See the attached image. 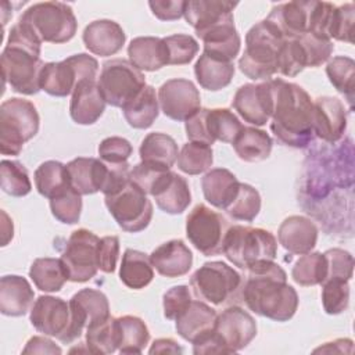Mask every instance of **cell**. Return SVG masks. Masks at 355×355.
Segmentation results:
<instances>
[{"mask_svg":"<svg viewBox=\"0 0 355 355\" xmlns=\"http://www.w3.org/2000/svg\"><path fill=\"white\" fill-rule=\"evenodd\" d=\"M243 284L241 301L254 313L275 322L290 320L298 308V294L287 283L284 269L275 261L259 262L250 269Z\"/></svg>","mask_w":355,"mask_h":355,"instance_id":"cell-1","label":"cell"},{"mask_svg":"<svg viewBox=\"0 0 355 355\" xmlns=\"http://www.w3.org/2000/svg\"><path fill=\"white\" fill-rule=\"evenodd\" d=\"M273 111L270 130L276 139L288 147H306L313 133V101L300 86L283 79H270Z\"/></svg>","mask_w":355,"mask_h":355,"instance_id":"cell-2","label":"cell"},{"mask_svg":"<svg viewBox=\"0 0 355 355\" xmlns=\"http://www.w3.org/2000/svg\"><path fill=\"white\" fill-rule=\"evenodd\" d=\"M42 40L25 22L18 21L10 31L0 62L4 83L19 94L39 93L40 73L44 62L40 60Z\"/></svg>","mask_w":355,"mask_h":355,"instance_id":"cell-3","label":"cell"},{"mask_svg":"<svg viewBox=\"0 0 355 355\" xmlns=\"http://www.w3.org/2000/svg\"><path fill=\"white\" fill-rule=\"evenodd\" d=\"M284 40L266 19L252 25L245 35V50L239 60L240 71L252 80H270L277 72V54Z\"/></svg>","mask_w":355,"mask_h":355,"instance_id":"cell-4","label":"cell"},{"mask_svg":"<svg viewBox=\"0 0 355 355\" xmlns=\"http://www.w3.org/2000/svg\"><path fill=\"white\" fill-rule=\"evenodd\" d=\"M222 254L234 266L247 270L259 262L275 261L277 241L269 230L233 225L226 232Z\"/></svg>","mask_w":355,"mask_h":355,"instance_id":"cell-5","label":"cell"},{"mask_svg":"<svg viewBox=\"0 0 355 355\" xmlns=\"http://www.w3.org/2000/svg\"><path fill=\"white\" fill-rule=\"evenodd\" d=\"M40 118L33 103L12 97L0 105V151L3 155H19L24 144L39 132Z\"/></svg>","mask_w":355,"mask_h":355,"instance_id":"cell-6","label":"cell"},{"mask_svg":"<svg viewBox=\"0 0 355 355\" xmlns=\"http://www.w3.org/2000/svg\"><path fill=\"white\" fill-rule=\"evenodd\" d=\"M241 275L222 261L202 263L190 277L194 295L214 305H226L241 301Z\"/></svg>","mask_w":355,"mask_h":355,"instance_id":"cell-7","label":"cell"},{"mask_svg":"<svg viewBox=\"0 0 355 355\" xmlns=\"http://www.w3.org/2000/svg\"><path fill=\"white\" fill-rule=\"evenodd\" d=\"M18 21L29 25L42 43H67L75 36L78 29L73 10L61 1L36 3L28 7Z\"/></svg>","mask_w":355,"mask_h":355,"instance_id":"cell-8","label":"cell"},{"mask_svg":"<svg viewBox=\"0 0 355 355\" xmlns=\"http://www.w3.org/2000/svg\"><path fill=\"white\" fill-rule=\"evenodd\" d=\"M97 71V60L85 53L58 62H47L40 73V89L54 97H67L82 80L96 79Z\"/></svg>","mask_w":355,"mask_h":355,"instance_id":"cell-9","label":"cell"},{"mask_svg":"<svg viewBox=\"0 0 355 355\" xmlns=\"http://www.w3.org/2000/svg\"><path fill=\"white\" fill-rule=\"evenodd\" d=\"M104 201L118 226L128 233H139L151 222L153 204L130 179L115 193L104 196Z\"/></svg>","mask_w":355,"mask_h":355,"instance_id":"cell-10","label":"cell"},{"mask_svg":"<svg viewBox=\"0 0 355 355\" xmlns=\"http://www.w3.org/2000/svg\"><path fill=\"white\" fill-rule=\"evenodd\" d=\"M97 83L105 103L122 108L143 90L146 76L130 61L114 58L103 64Z\"/></svg>","mask_w":355,"mask_h":355,"instance_id":"cell-11","label":"cell"},{"mask_svg":"<svg viewBox=\"0 0 355 355\" xmlns=\"http://www.w3.org/2000/svg\"><path fill=\"white\" fill-rule=\"evenodd\" d=\"M189 141L212 146L216 140L233 143L243 125L227 108H201L184 122Z\"/></svg>","mask_w":355,"mask_h":355,"instance_id":"cell-12","label":"cell"},{"mask_svg":"<svg viewBox=\"0 0 355 355\" xmlns=\"http://www.w3.org/2000/svg\"><path fill=\"white\" fill-rule=\"evenodd\" d=\"M230 227L227 219L204 204L196 205L186 219V236L189 241L205 257L219 255L223 240Z\"/></svg>","mask_w":355,"mask_h":355,"instance_id":"cell-13","label":"cell"},{"mask_svg":"<svg viewBox=\"0 0 355 355\" xmlns=\"http://www.w3.org/2000/svg\"><path fill=\"white\" fill-rule=\"evenodd\" d=\"M98 243L100 237L87 229L72 232L60 258L69 282L85 283L97 275Z\"/></svg>","mask_w":355,"mask_h":355,"instance_id":"cell-14","label":"cell"},{"mask_svg":"<svg viewBox=\"0 0 355 355\" xmlns=\"http://www.w3.org/2000/svg\"><path fill=\"white\" fill-rule=\"evenodd\" d=\"M68 302L71 320L68 330L61 340L64 344L73 343L92 323L111 316L108 298L100 290L82 288L75 293Z\"/></svg>","mask_w":355,"mask_h":355,"instance_id":"cell-15","label":"cell"},{"mask_svg":"<svg viewBox=\"0 0 355 355\" xmlns=\"http://www.w3.org/2000/svg\"><path fill=\"white\" fill-rule=\"evenodd\" d=\"M214 331L222 343L225 354H234L245 348L255 338L257 322L247 311L232 305L216 315Z\"/></svg>","mask_w":355,"mask_h":355,"instance_id":"cell-16","label":"cell"},{"mask_svg":"<svg viewBox=\"0 0 355 355\" xmlns=\"http://www.w3.org/2000/svg\"><path fill=\"white\" fill-rule=\"evenodd\" d=\"M158 104L168 118L186 122L201 110V97L191 80L176 78L161 85L158 90Z\"/></svg>","mask_w":355,"mask_h":355,"instance_id":"cell-17","label":"cell"},{"mask_svg":"<svg viewBox=\"0 0 355 355\" xmlns=\"http://www.w3.org/2000/svg\"><path fill=\"white\" fill-rule=\"evenodd\" d=\"M232 107L245 122L255 126L266 125L273 111L270 80L240 86L232 100Z\"/></svg>","mask_w":355,"mask_h":355,"instance_id":"cell-18","label":"cell"},{"mask_svg":"<svg viewBox=\"0 0 355 355\" xmlns=\"http://www.w3.org/2000/svg\"><path fill=\"white\" fill-rule=\"evenodd\" d=\"M29 319L39 333L61 341L71 320L69 302L60 297L40 295L32 305Z\"/></svg>","mask_w":355,"mask_h":355,"instance_id":"cell-19","label":"cell"},{"mask_svg":"<svg viewBox=\"0 0 355 355\" xmlns=\"http://www.w3.org/2000/svg\"><path fill=\"white\" fill-rule=\"evenodd\" d=\"M347 129V112L337 97L323 96L313 101V133L327 141H338Z\"/></svg>","mask_w":355,"mask_h":355,"instance_id":"cell-20","label":"cell"},{"mask_svg":"<svg viewBox=\"0 0 355 355\" xmlns=\"http://www.w3.org/2000/svg\"><path fill=\"white\" fill-rule=\"evenodd\" d=\"M67 171L71 186L80 196L103 193L110 178V165L93 157H78L69 161Z\"/></svg>","mask_w":355,"mask_h":355,"instance_id":"cell-21","label":"cell"},{"mask_svg":"<svg viewBox=\"0 0 355 355\" xmlns=\"http://www.w3.org/2000/svg\"><path fill=\"white\" fill-rule=\"evenodd\" d=\"M313 1H288L277 4L265 18L284 39H298L309 32Z\"/></svg>","mask_w":355,"mask_h":355,"instance_id":"cell-22","label":"cell"},{"mask_svg":"<svg viewBox=\"0 0 355 355\" xmlns=\"http://www.w3.org/2000/svg\"><path fill=\"white\" fill-rule=\"evenodd\" d=\"M150 196L155 200L157 207L169 215L184 212L191 202L189 183L183 176L171 169L159 178Z\"/></svg>","mask_w":355,"mask_h":355,"instance_id":"cell-23","label":"cell"},{"mask_svg":"<svg viewBox=\"0 0 355 355\" xmlns=\"http://www.w3.org/2000/svg\"><path fill=\"white\" fill-rule=\"evenodd\" d=\"M105 100L96 79L82 80L71 96L69 115L78 125L96 123L105 110Z\"/></svg>","mask_w":355,"mask_h":355,"instance_id":"cell-24","label":"cell"},{"mask_svg":"<svg viewBox=\"0 0 355 355\" xmlns=\"http://www.w3.org/2000/svg\"><path fill=\"white\" fill-rule=\"evenodd\" d=\"M277 240L290 254L304 255L315 248L318 241V227L306 216L291 215L280 223Z\"/></svg>","mask_w":355,"mask_h":355,"instance_id":"cell-25","label":"cell"},{"mask_svg":"<svg viewBox=\"0 0 355 355\" xmlns=\"http://www.w3.org/2000/svg\"><path fill=\"white\" fill-rule=\"evenodd\" d=\"M82 39L90 53L100 57H110L121 51L126 35L118 22L112 19H97L85 28Z\"/></svg>","mask_w":355,"mask_h":355,"instance_id":"cell-26","label":"cell"},{"mask_svg":"<svg viewBox=\"0 0 355 355\" xmlns=\"http://www.w3.org/2000/svg\"><path fill=\"white\" fill-rule=\"evenodd\" d=\"M150 261L161 276L175 279L189 273L193 265V252L183 240H169L151 252Z\"/></svg>","mask_w":355,"mask_h":355,"instance_id":"cell-27","label":"cell"},{"mask_svg":"<svg viewBox=\"0 0 355 355\" xmlns=\"http://www.w3.org/2000/svg\"><path fill=\"white\" fill-rule=\"evenodd\" d=\"M197 36L204 44V54L218 60L233 62L240 53L241 39L234 26V18L216 24Z\"/></svg>","mask_w":355,"mask_h":355,"instance_id":"cell-28","label":"cell"},{"mask_svg":"<svg viewBox=\"0 0 355 355\" xmlns=\"http://www.w3.org/2000/svg\"><path fill=\"white\" fill-rule=\"evenodd\" d=\"M237 3L226 0H189L184 6V19L196 31V35L227 19H233Z\"/></svg>","mask_w":355,"mask_h":355,"instance_id":"cell-29","label":"cell"},{"mask_svg":"<svg viewBox=\"0 0 355 355\" xmlns=\"http://www.w3.org/2000/svg\"><path fill=\"white\" fill-rule=\"evenodd\" d=\"M35 291L29 282L18 275L0 279V312L6 316H24L32 309Z\"/></svg>","mask_w":355,"mask_h":355,"instance_id":"cell-30","label":"cell"},{"mask_svg":"<svg viewBox=\"0 0 355 355\" xmlns=\"http://www.w3.org/2000/svg\"><path fill=\"white\" fill-rule=\"evenodd\" d=\"M201 187L205 200L212 207L226 211L239 193L240 182L229 169L214 168L201 179Z\"/></svg>","mask_w":355,"mask_h":355,"instance_id":"cell-31","label":"cell"},{"mask_svg":"<svg viewBox=\"0 0 355 355\" xmlns=\"http://www.w3.org/2000/svg\"><path fill=\"white\" fill-rule=\"evenodd\" d=\"M216 311L214 308H211L205 301L193 300L175 319V327L183 340L194 343L200 336L214 327Z\"/></svg>","mask_w":355,"mask_h":355,"instance_id":"cell-32","label":"cell"},{"mask_svg":"<svg viewBox=\"0 0 355 355\" xmlns=\"http://www.w3.org/2000/svg\"><path fill=\"white\" fill-rule=\"evenodd\" d=\"M128 55L130 64L141 72H154L168 65V50L164 37H135L128 46Z\"/></svg>","mask_w":355,"mask_h":355,"instance_id":"cell-33","label":"cell"},{"mask_svg":"<svg viewBox=\"0 0 355 355\" xmlns=\"http://www.w3.org/2000/svg\"><path fill=\"white\" fill-rule=\"evenodd\" d=\"M194 75L202 89L218 92L232 82L234 76V64L202 53L194 65Z\"/></svg>","mask_w":355,"mask_h":355,"instance_id":"cell-34","label":"cell"},{"mask_svg":"<svg viewBox=\"0 0 355 355\" xmlns=\"http://www.w3.org/2000/svg\"><path fill=\"white\" fill-rule=\"evenodd\" d=\"M122 112L129 126L135 129L150 128L159 114V104L155 89L150 85H146L135 98L122 107Z\"/></svg>","mask_w":355,"mask_h":355,"instance_id":"cell-35","label":"cell"},{"mask_svg":"<svg viewBox=\"0 0 355 355\" xmlns=\"http://www.w3.org/2000/svg\"><path fill=\"white\" fill-rule=\"evenodd\" d=\"M119 279L132 290L147 287L154 279V268L150 257L137 250H125L119 266Z\"/></svg>","mask_w":355,"mask_h":355,"instance_id":"cell-36","label":"cell"},{"mask_svg":"<svg viewBox=\"0 0 355 355\" xmlns=\"http://www.w3.org/2000/svg\"><path fill=\"white\" fill-rule=\"evenodd\" d=\"M232 144L237 157L244 162H261L269 158L273 147L270 136L252 126H243Z\"/></svg>","mask_w":355,"mask_h":355,"instance_id":"cell-37","label":"cell"},{"mask_svg":"<svg viewBox=\"0 0 355 355\" xmlns=\"http://www.w3.org/2000/svg\"><path fill=\"white\" fill-rule=\"evenodd\" d=\"M140 159L172 168L178 159L179 148L173 137L162 132L148 133L139 148Z\"/></svg>","mask_w":355,"mask_h":355,"instance_id":"cell-38","label":"cell"},{"mask_svg":"<svg viewBox=\"0 0 355 355\" xmlns=\"http://www.w3.org/2000/svg\"><path fill=\"white\" fill-rule=\"evenodd\" d=\"M29 277L39 288L44 293L60 291L68 280L67 272L60 258H37L29 268Z\"/></svg>","mask_w":355,"mask_h":355,"instance_id":"cell-39","label":"cell"},{"mask_svg":"<svg viewBox=\"0 0 355 355\" xmlns=\"http://www.w3.org/2000/svg\"><path fill=\"white\" fill-rule=\"evenodd\" d=\"M33 178L39 194L49 200L71 186L67 165L61 164L60 161H44L37 166Z\"/></svg>","mask_w":355,"mask_h":355,"instance_id":"cell-40","label":"cell"},{"mask_svg":"<svg viewBox=\"0 0 355 355\" xmlns=\"http://www.w3.org/2000/svg\"><path fill=\"white\" fill-rule=\"evenodd\" d=\"M121 354H141L150 341L147 324L137 316L125 315L116 318Z\"/></svg>","mask_w":355,"mask_h":355,"instance_id":"cell-41","label":"cell"},{"mask_svg":"<svg viewBox=\"0 0 355 355\" xmlns=\"http://www.w3.org/2000/svg\"><path fill=\"white\" fill-rule=\"evenodd\" d=\"M87 351L93 354H112L118 349V324L116 318L108 316L107 319L92 323L86 329Z\"/></svg>","mask_w":355,"mask_h":355,"instance_id":"cell-42","label":"cell"},{"mask_svg":"<svg viewBox=\"0 0 355 355\" xmlns=\"http://www.w3.org/2000/svg\"><path fill=\"white\" fill-rule=\"evenodd\" d=\"M327 276V261L322 252H306L297 259L291 269L293 280L302 286L311 287L324 282Z\"/></svg>","mask_w":355,"mask_h":355,"instance_id":"cell-43","label":"cell"},{"mask_svg":"<svg viewBox=\"0 0 355 355\" xmlns=\"http://www.w3.org/2000/svg\"><path fill=\"white\" fill-rule=\"evenodd\" d=\"M178 168L187 175H200L208 171L214 162L212 147L204 143L187 141L178 155Z\"/></svg>","mask_w":355,"mask_h":355,"instance_id":"cell-44","label":"cell"},{"mask_svg":"<svg viewBox=\"0 0 355 355\" xmlns=\"http://www.w3.org/2000/svg\"><path fill=\"white\" fill-rule=\"evenodd\" d=\"M326 73L330 83L337 92L347 97L349 107L352 108L354 101V76H355V62L351 57L337 55L333 57L326 65Z\"/></svg>","mask_w":355,"mask_h":355,"instance_id":"cell-45","label":"cell"},{"mask_svg":"<svg viewBox=\"0 0 355 355\" xmlns=\"http://www.w3.org/2000/svg\"><path fill=\"white\" fill-rule=\"evenodd\" d=\"M1 190L12 197H24L31 193L32 183L26 168L18 161L3 159L0 164Z\"/></svg>","mask_w":355,"mask_h":355,"instance_id":"cell-46","label":"cell"},{"mask_svg":"<svg viewBox=\"0 0 355 355\" xmlns=\"http://www.w3.org/2000/svg\"><path fill=\"white\" fill-rule=\"evenodd\" d=\"M261 211V196L257 189L247 183H240L239 193L233 202L227 207L226 214L243 222H252Z\"/></svg>","mask_w":355,"mask_h":355,"instance_id":"cell-47","label":"cell"},{"mask_svg":"<svg viewBox=\"0 0 355 355\" xmlns=\"http://www.w3.org/2000/svg\"><path fill=\"white\" fill-rule=\"evenodd\" d=\"M50 209L53 216L65 225H75L82 214V196L69 186L67 190L50 200Z\"/></svg>","mask_w":355,"mask_h":355,"instance_id":"cell-48","label":"cell"},{"mask_svg":"<svg viewBox=\"0 0 355 355\" xmlns=\"http://www.w3.org/2000/svg\"><path fill=\"white\" fill-rule=\"evenodd\" d=\"M322 305L326 313L338 315L348 308L349 284L343 279H329L322 284Z\"/></svg>","mask_w":355,"mask_h":355,"instance_id":"cell-49","label":"cell"},{"mask_svg":"<svg viewBox=\"0 0 355 355\" xmlns=\"http://www.w3.org/2000/svg\"><path fill=\"white\" fill-rule=\"evenodd\" d=\"M304 68H306V58L298 39H286L277 54V72L293 78Z\"/></svg>","mask_w":355,"mask_h":355,"instance_id":"cell-50","label":"cell"},{"mask_svg":"<svg viewBox=\"0 0 355 355\" xmlns=\"http://www.w3.org/2000/svg\"><path fill=\"white\" fill-rule=\"evenodd\" d=\"M168 50V65H186L198 53L197 40L184 33H175L164 37Z\"/></svg>","mask_w":355,"mask_h":355,"instance_id":"cell-51","label":"cell"},{"mask_svg":"<svg viewBox=\"0 0 355 355\" xmlns=\"http://www.w3.org/2000/svg\"><path fill=\"white\" fill-rule=\"evenodd\" d=\"M298 42L305 53L306 67L311 68H316L324 64L334 50L333 40L313 33L302 35L301 37H298Z\"/></svg>","mask_w":355,"mask_h":355,"instance_id":"cell-52","label":"cell"},{"mask_svg":"<svg viewBox=\"0 0 355 355\" xmlns=\"http://www.w3.org/2000/svg\"><path fill=\"white\" fill-rule=\"evenodd\" d=\"M355 22V7L352 3L343 4L334 8L329 36L330 39H336L340 42L352 43V32Z\"/></svg>","mask_w":355,"mask_h":355,"instance_id":"cell-53","label":"cell"},{"mask_svg":"<svg viewBox=\"0 0 355 355\" xmlns=\"http://www.w3.org/2000/svg\"><path fill=\"white\" fill-rule=\"evenodd\" d=\"M323 254L327 261V276L324 280L343 279L349 282L354 272L352 255L341 248H330Z\"/></svg>","mask_w":355,"mask_h":355,"instance_id":"cell-54","label":"cell"},{"mask_svg":"<svg viewBox=\"0 0 355 355\" xmlns=\"http://www.w3.org/2000/svg\"><path fill=\"white\" fill-rule=\"evenodd\" d=\"M132 144L119 136H111L104 139L97 148L98 158L108 164H123L132 155Z\"/></svg>","mask_w":355,"mask_h":355,"instance_id":"cell-55","label":"cell"},{"mask_svg":"<svg viewBox=\"0 0 355 355\" xmlns=\"http://www.w3.org/2000/svg\"><path fill=\"white\" fill-rule=\"evenodd\" d=\"M193 301L191 293L189 286L179 284L171 287L165 291L162 297V306H164V316L169 320H175Z\"/></svg>","mask_w":355,"mask_h":355,"instance_id":"cell-56","label":"cell"},{"mask_svg":"<svg viewBox=\"0 0 355 355\" xmlns=\"http://www.w3.org/2000/svg\"><path fill=\"white\" fill-rule=\"evenodd\" d=\"M169 169L171 168H166L164 165L141 161L130 171V180H133L146 194H150L159 178Z\"/></svg>","mask_w":355,"mask_h":355,"instance_id":"cell-57","label":"cell"},{"mask_svg":"<svg viewBox=\"0 0 355 355\" xmlns=\"http://www.w3.org/2000/svg\"><path fill=\"white\" fill-rule=\"evenodd\" d=\"M119 257V239L116 236H105L98 243V270L112 273L116 268Z\"/></svg>","mask_w":355,"mask_h":355,"instance_id":"cell-58","label":"cell"},{"mask_svg":"<svg viewBox=\"0 0 355 355\" xmlns=\"http://www.w3.org/2000/svg\"><path fill=\"white\" fill-rule=\"evenodd\" d=\"M151 12L161 21H176L183 17L186 1L182 0H151Z\"/></svg>","mask_w":355,"mask_h":355,"instance_id":"cell-59","label":"cell"},{"mask_svg":"<svg viewBox=\"0 0 355 355\" xmlns=\"http://www.w3.org/2000/svg\"><path fill=\"white\" fill-rule=\"evenodd\" d=\"M24 354H61V348L55 345L50 338L35 336L29 338L26 347L22 349Z\"/></svg>","mask_w":355,"mask_h":355,"instance_id":"cell-60","label":"cell"},{"mask_svg":"<svg viewBox=\"0 0 355 355\" xmlns=\"http://www.w3.org/2000/svg\"><path fill=\"white\" fill-rule=\"evenodd\" d=\"M150 354H182L183 348L172 338H158L148 349Z\"/></svg>","mask_w":355,"mask_h":355,"instance_id":"cell-61","label":"cell"},{"mask_svg":"<svg viewBox=\"0 0 355 355\" xmlns=\"http://www.w3.org/2000/svg\"><path fill=\"white\" fill-rule=\"evenodd\" d=\"M1 216H3V223H1V245L6 247L14 236V225L12 220L8 218V215L6 214V211H1Z\"/></svg>","mask_w":355,"mask_h":355,"instance_id":"cell-62","label":"cell"}]
</instances>
